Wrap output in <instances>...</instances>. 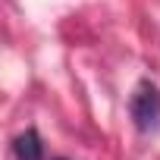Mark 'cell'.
I'll return each mask as SVG.
<instances>
[{"label": "cell", "instance_id": "6da1fadb", "mask_svg": "<svg viewBox=\"0 0 160 160\" xmlns=\"http://www.w3.org/2000/svg\"><path fill=\"white\" fill-rule=\"evenodd\" d=\"M129 110H132V122L138 132H154L160 126V91H157V85L141 82L129 101Z\"/></svg>", "mask_w": 160, "mask_h": 160}, {"label": "cell", "instance_id": "7a4b0ae2", "mask_svg": "<svg viewBox=\"0 0 160 160\" xmlns=\"http://www.w3.org/2000/svg\"><path fill=\"white\" fill-rule=\"evenodd\" d=\"M13 151H16V160H44V144H41V135L35 129H25L16 138Z\"/></svg>", "mask_w": 160, "mask_h": 160}, {"label": "cell", "instance_id": "3957f363", "mask_svg": "<svg viewBox=\"0 0 160 160\" xmlns=\"http://www.w3.org/2000/svg\"><path fill=\"white\" fill-rule=\"evenodd\" d=\"M57 160H66V157H57Z\"/></svg>", "mask_w": 160, "mask_h": 160}]
</instances>
